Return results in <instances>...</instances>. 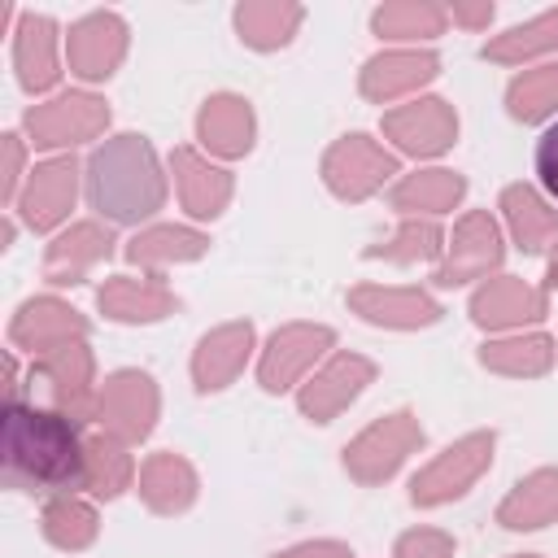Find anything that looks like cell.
<instances>
[{
    "instance_id": "cell-1",
    "label": "cell",
    "mask_w": 558,
    "mask_h": 558,
    "mask_svg": "<svg viewBox=\"0 0 558 558\" xmlns=\"http://www.w3.org/2000/svg\"><path fill=\"white\" fill-rule=\"evenodd\" d=\"M0 453L4 480L13 488H44L61 497L87 488V440L78 436V423L61 410L9 401L0 423Z\"/></svg>"
},
{
    "instance_id": "cell-2",
    "label": "cell",
    "mask_w": 558,
    "mask_h": 558,
    "mask_svg": "<svg viewBox=\"0 0 558 558\" xmlns=\"http://www.w3.org/2000/svg\"><path fill=\"white\" fill-rule=\"evenodd\" d=\"M87 201L113 222H140L161 209L166 179L144 135H113L87 161Z\"/></svg>"
},
{
    "instance_id": "cell-3",
    "label": "cell",
    "mask_w": 558,
    "mask_h": 558,
    "mask_svg": "<svg viewBox=\"0 0 558 558\" xmlns=\"http://www.w3.org/2000/svg\"><path fill=\"white\" fill-rule=\"evenodd\" d=\"M493 432H471L462 440H453L445 453H436L410 484V497L414 506H440V501H453L462 497L480 475L484 466L493 462Z\"/></svg>"
},
{
    "instance_id": "cell-4",
    "label": "cell",
    "mask_w": 558,
    "mask_h": 558,
    "mask_svg": "<svg viewBox=\"0 0 558 558\" xmlns=\"http://www.w3.org/2000/svg\"><path fill=\"white\" fill-rule=\"evenodd\" d=\"M423 445V427L414 414H388L379 423H371L357 440H349L344 449V466L357 484H384L401 462L405 453H414Z\"/></svg>"
},
{
    "instance_id": "cell-5",
    "label": "cell",
    "mask_w": 558,
    "mask_h": 558,
    "mask_svg": "<svg viewBox=\"0 0 558 558\" xmlns=\"http://www.w3.org/2000/svg\"><path fill=\"white\" fill-rule=\"evenodd\" d=\"M105 126H109V105L92 92H65L48 105L26 109V131L35 148L83 144V140H96Z\"/></svg>"
},
{
    "instance_id": "cell-6",
    "label": "cell",
    "mask_w": 558,
    "mask_h": 558,
    "mask_svg": "<svg viewBox=\"0 0 558 558\" xmlns=\"http://www.w3.org/2000/svg\"><path fill=\"white\" fill-rule=\"evenodd\" d=\"M153 418H157V384L144 371H118L105 379L96 397V423L109 436L135 445L153 432Z\"/></svg>"
},
{
    "instance_id": "cell-7",
    "label": "cell",
    "mask_w": 558,
    "mask_h": 558,
    "mask_svg": "<svg viewBox=\"0 0 558 558\" xmlns=\"http://www.w3.org/2000/svg\"><path fill=\"white\" fill-rule=\"evenodd\" d=\"M388 174H397V157L384 153L371 135H344L327 148L323 157V179L336 196L344 201H362L371 196Z\"/></svg>"
},
{
    "instance_id": "cell-8",
    "label": "cell",
    "mask_w": 558,
    "mask_h": 558,
    "mask_svg": "<svg viewBox=\"0 0 558 558\" xmlns=\"http://www.w3.org/2000/svg\"><path fill=\"white\" fill-rule=\"evenodd\" d=\"M497 262H501V231H497V222L484 209H471L453 227V244H449L445 262L436 266L432 283L436 288H453V283H466V279L488 275Z\"/></svg>"
},
{
    "instance_id": "cell-9",
    "label": "cell",
    "mask_w": 558,
    "mask_h": 558,
    "mask_svg": "<svg viewBox=\"0 0 558 558\" xmlns=\"http://www.w3.org/2000/svg\"><path fill=\"white\" fill-rule=\"evenodd\" d=\"M331 349V327H314V323H292V327H279L257 362V379L262 388L270 392H283L292 388L323 353Z\"/></svg>"
},
{
    "instance_id": "cell-10",
    "label": "cell",
    "mask_w": 558,
    "mask_h": 558,
    "mask_svg": "<svg viewBox=\"0 0 558 558\" xmlns=\"http://www.w3.org/2000/svg\"><path fill=\"white\" fill-rule=\"evenodd\" d=\"M31 375H39L57 401L61 414H70L74 423L83 418H96V397H92V353L83 340L74 344H61L44 357H35Z\"/></svg>"
},
{
    "instance_id": "cell-11",
    "label": "cell",
    "mask_w": 558,
    "mask_h": 558,
    "mask_svg": "<svg viewBox=\"0 0 558 558\" xmlns=\"http://www.w3.org/2000/svg\"><path fill=\"white\" fill-rule=\"evenodd\" d=\"M384 135L401 148V153H414V157H436L453 144L458 135V118L445 100L427 96V100H414V105H401L392 113H384Z\"/></svg>"
},
{
    "instance_id": "cell-12",
    "label": "cell",
    "mask_w": 558,
    "mask_h": 558,
    "mask_svg": "<svg viewBox=\"0 0 558 558\" xmlns=\"http://www.w3.org/2000/svg\"><path fill=\"white\" fill-rule=\"evenodd\" d=\"M74 192H78V161H74V157H52V161L35 166V170L26 174L22 196H17L22 222H26L31 231L57 227V222L70 214Z\"/></svg>"
},
{
    "instance_id": "cell-13",
    "label": "cell",
    "mask_w": 558,
    "mask_h": 558,
    "mask_svg": "<svg viewBox=\"0 0 558 558\" xmlns=\"http://www.w3.org/2000/svg\"><path fill=\"white\" fill-rule=\"evenodd\" d=\"M83 336H87V318H83L74 305L57 301V296H35V301H26V305L13 314V327H9V340H13L17 349H31L35 357H44V353H52V349H61V344H74V340H83Z\"/></svg>"
},
{
    "instance_id": "cell-14",
    "label": "cell",
    "mask_w": 558,
    "mask_h": 558,
    "mask_svg": "<svg viewBox=\"0 0 558 558\" xmlns=\"http://www.w3.org/2000/svg\"><path fill=\"white\" fill-rule=\"evenodd\" d=\"M122 57H126V26L118 13H92L74 22L65 35V61L78 78H109Z\"/></svg>"
},
{
    "instance_id": "cell-15",
    "label": "cell",
    "mask_w": 558,
    "mask_h": 558,
    "mask_svg": "<svg viewBox=\"0 0 558 558\" xmlns=\"http://www.w3.org/2000/svg\"><path fill=\"white\" fill-rule=\"evenodd\" d=\"M371 379H375V366H371L362 353H336V357L301 388V410H305L314 423H327V418H336Z\"/></svg>"
},
{
    "instance_id": "cell-16",
    "label": "cell",
    "mask_w": 558,
    "mask_h": 558,
    "mask_svg": "<svg viewBox=\"0 0 558 558\" xmlns=\"http://www.w3.org/2000/svg\"><path fill=\"white\" fill-rule=\"evenodd\" d=\"M549 296L545 288H532L523 279H488L471 296V318L480 327H523L545 314Z\"/></svg>"
},
{
    "instance_id": "cell-17",
    "label": "cell",
    "mask_w": 558,
    "mask_h": 558,
    "mask_svg": "<svg viewBox=\"0 0 558 558\" xmlns=\"http://www.w3.org/2000/svg\"><path fill=\"white\" fill-rule=\"evenodd\" d=\"M353 314H362L366 323H384V327H427L440 318V305L423 292V288H379V283H362L349 292Z\"/></svg>"
},
{
    "instance_id": "cell-18",
    "label": "cell",
    "mask_w": 558,
    "mask_h": 558,
    "mask_svg": "<svg viewBox=\"0 0 558 558\" xmlns=\"http://www.w3.org/2000/svg\"><path fill=\"white\" fill-rule=\"evenodd\" d=\"M248 349H253V327L248 323H227V327H214L196 353H192V379L201 392H214V388H227L244 362H248Z\"/></svg>"
},
{
    "instance_id": "cell-19",
    "label": "cell",
    "mask_w": 558,
    "mask_h": 558,
    "mask_svg": "<svg viewBox=\"0 0 558 558\" xmlns=\"http://www.w3.org/2000/svg\"><path fill=\"white\" fill-rule=\"evenodd\" d=\"M436 70H440V61L432 52H379V57L366 61L357 87H362L366 100L388 105V100L423 87L427 78H436Z\"/></svg>"
},
{
    "instance_id": "cell-20",
    "label": "cell",
    "mask_w": 558,
    "mask_h": 558,
    "mask_svg": "<svg viewBox=\"0 0 558 558\" xmlns=\"http://www.w3.org/2000/svg\"><path fill=\"white\" fill-rule=\"evenodd\" d=\"M170 170H174V183H179V201L192 218H214V214L227 209V201H231V174L227 170L209 166L192 148H174Z\"/></svg>"
},
{
    "instance_id": "cell-21",
    "label": "cell",
    "mask_w": 558,
    "mask_h": 558,
    "mask_svg": "<svg viewBox=\"0 0 558 558\" xmlns=\"http://www.w3.org/2000/svg\"><path fill=\"white\" fill-rule=\"evenodd\" d=\"M113 248V235L100 222H78L65 235H57L44 253V279L48 283H78L96 262H105Z\"/></svg>"
},
{
    "instance_id": "cell-22",
    "label": "cell",
    "mask_w": 558,
    "mask_h": 558,
    "mask_svg": "<svg viewBox=\"0 0 558 558\" xmlns=\"http://www.w3.org/2000/svg\"><path fill=\"white\" fill-rule=\"evenodd\" d=\"M96 301L118 323H157V318H166L174 310V292L157 275H148V279L113 275V279H105V288L96 292Z\"/></svg>"
},
{
    "instance_id": "cell-23",
    "label": "cell",
    "mask_w": 558,
    "mask_h": 558,
    "mask_svg": "<svg viewBox=\"0 0 558 558\" xmlns=\"http://www.w3.org/2000/svg\"><path fill=\"white\" fill-rule=\"evenodd\" d=\"M196 135L218 157L248 153V144H253V109H248V100H240V96H214V100H205L201 105V118H196Z\"/></svg>"
},
{
    "instance_id": "cell-24",
    "label": "cell",
    "mask_w": 558,
    "mask_h": 558,
    "mask_svg": "<svg viewBox=\"0 0 558 558\" xmlns=\"http://www.w3.org/2000/svg\"><path fill=\"white\" fill-rule=\"evenodd\" d=\"M13 65L22 74L26 92H48L61 70H57V26L48 17H22L17 39H13Z\"/></svg>"
},
{
    "instance_id": "cell-25",
    "label": "cell",
    "mask_w": 558,
    "mask_h": 558,
    "mask_svg": "<svg viewBox=\"0 0 558 558\" xmlns=\"http://www.w3.org/2000/svg\"><path fill=\"white\" fill-rule=\"evenodd\" d=\"M140 497L157 510V514H179L192 506L196 497V471L179 458V453H153L140 466Z\"/></svg>"
},
{
    "instance_id": "cell-26",
    "label": "cell",
    "mask_w": 558,
    "mask_h": 558,
    "mask_svg": "<svg viewBox=\"0 0 558 558\" xmlns=\"http://www.w3.org/2000/svg\"><path fill=\"white\" fill-rule=\"evenodd\" d=\"M558 519V471H532L523 484L510 488V497L497 506V523L510 532L545 527Z\"/></svg>"
},
{
    "instance_id": "cell-27",
    "label": "cell",
    "mask_w": 558,
    "mask_h": 558,
    "mask_svg": "<svg viewBox=\"0 0 558 558\" xmlns=\"http://www.w3.org/2000/svg\"><path fill=\"white\" fill-rule=\"evenodd\" d=\"M501 209H506L510 235L523 253H541L545 244L558 240V209H549L527 183H510L501 192Z\"/></svg>"
},
{
    "instance_id": "cell-28",
    "label": "cell",
    "mask_w": 558,
    "mask_h": 558,
    "mask_svg": "<svg viewBox=\"0 0 558 558\" xmlns=\"http://www.w3.org/2000/svg\"><path fill=\"white\" fill-rule=\"evenodd\" d=\"M209 248V240L192 227H148L126 244V262L144 266V270H166L174 262H192Z\"/></svg>"
},
{
    "instance_id": "cell-29",
    "label": "cell",
    "mask_w": 558,
    "mask_h": 558,
    "mask_svg": "<svg viewBox=\"0 0 558 558\" xmlns=\"http://www.w3.org/2000/svg\"><path fill=\"white\" fill-rule=\"evenodd\" d=\"M466 192V179L453 174V170H418V174H405L397 187H392V209L401 214H445L462 201Z\"/></svg>"
},
{
    "instance_id": "cell-30",
    "label": "cell",
    "mask_w": 558,
    "mask_h": 558,
    "mask_svg": "<svg viewBox=\"0 0 558 558\" xmlns=\"http://www.w3.org/2000/svg\"><path fill=\"white\" fill-rule=\"evenodd\" d=\"M480 362L497 375H545L554 366V340L532 331V336H510V340H493L480 349Z\"/></svg>"
},
{
    "instance_id": "cell-31",
    "label": "cell",
    "mask_w": 558,
    "mask_h": 558,
    "mask_svg": "<svg viewBox=\"0 0 558 558\" xmlns=\"http://www.w3.org/2000/svg\"><path fill=\"white\" fill-rule=\"evenodd\" d=\"M296 26H301V9L296 4L262 0V4H240L235 9V31L253 48H279V44L292 39Z\"/></svg>"
},
{
    "instance_id": "cell-32",
    "label": "cell",
    "mask_w": 558,
    "mask_h": 558,
    "mask_svg": "<svg viewBox=\"0 0 558 558\" xmlns=\"http://www.w3.org/2000/svg\"><path fill=\"white\" fill-rule=\"evenodd\" d=\"M549 48H558V9H549V13H541V17L523 22V26H514V31L497 35V39H488V44H484V57H488V61H501V65H519V61L541 57V52H549Z\"/></svg>"
},
{
    "instance_id": "cell-33",
    "label": "cell",
    "mask_w": 558,
    "mask_h": 558,
    "mask_svg": "<svg viewBox=\"0 0 558 558\" xmlns=\"http://www.w3.org/2000/svg\"><path fill=\"white\" fill-rule=\"evenodd\" d=\"M135 475V462L126 453V440L100 432L87 440V488L96 497H118Z\"/></svg>"
},
{
    "instance_id": "cell-34",
    "label": "cell",
    "mask_w": 558,
    "mask_h": 558,
    "mask_svg": "<svg viewBox=\"0 0 558 558\" xmlns=\"http://www.w3.org/2000/svg\"><path fill=\"white\" fill-rule=\"evenodd\" d=\"M445 9L427 4V0H401V4H384L375 9V31L388 39H432L445 31Z\"/></svg>"
},
{
    "instance_id": "cell-35",
    "label": "cell",
    "mask_w": 558,
    "mask_h": 558,
    "mask_svg": "<svg viewBox=\"0 0 558 558\" xmlns=\"http://www.w3.org/2000/svg\"><path fill=\"white\" fill-rule=\"evenodd\" d=\"M44 536L57 549H83L96 541V510L78 497H52L44 506Z\"/></svg>"
},
{
    "instance_id": "cell-36",
    "label": "cell",
    "mask_w": 558,
    "mask_h": 558,
    "mask_svg": "<svg viewBox=\"0 0 558 558\" xmlns=\"http://www.w3.org/2000/svg\"><path fill=\"white\" fill-rule=\"evenodd\" d=\"M506 105L519 122H536L545 113L558 109V65H536V70H523L510 92H506Z\"/></svg>"
},
{
    "instance_id": "cell-37",
    "label": "cell",
    "mask_w": 558,
    "mask_h": 558,
    "mask_svg": "<svg viewBox=\"0 0 558 558\" xmlns=\"http://www.w3.org/2000/svg\"><path fill=\"white\" fill-rule=\"evenodd\" d=\"M445 244H440V227L432 222V218H405L401 227H397V235L388 240V244H375V248H366V257L375 262V257H384V262H427V257H436Z\"/></svg>"
},
{
    "instance_id": "cell-38",
    "label": "cell",
    "mask_w": 558,
    "mask_h": 558,
    "mask_svg": "<svg viewBox=\"0 0 558 558\" xmlns=\"http://www.w3.org/2000/svg\"><path fill=\"white\" fill-rule=\"evenodd\" d=\"M392 558H453V541L436 527H414L397 541Z\"/></svg>"
},
{
    "instance_id": "cell-39",
    "label": "cell",
    "mask_w": 558,
    "mask_h": 558,
    "mask_svg": "<svg viewBox=\"0 0 558 558\" xmlns=\"http://www.w3.org/2000/svg\"><path fill=\"white\" fill-rule=\"evenodd\" d=\"M536 174H541V183L549 187V196L558 201V122L541 135V144H536Z\"/></svg>"
},
{
    "instance_id": "cell-40",
    "label": "cell",
    "mask_w": 558,
    "mask_h": 558,
    "mask_svg": "<svg viewBox=\"0 0 558 558\" xmlns=\"http://www.w3.org/2000/svg\"><path fill=\"white\" fill-rule=\"evenodd\" d=\"M17 179H22V140L4 135V201L17 205Z\"/></svg>"
},
{
    "instance_id": "cell-41",
    "label": "cell",
    "mask_w": 558,
    "mask_h": 558,
    "mask_svg": "<svg viewBox=\"0 0 558 558\" xmlns=\"http://www.w3.org/2000/svg\"><path fill=\"white\" fill-rule=\"evenodd\" d=\"M275 558H353V554H349V545H340V541H305V545L283 549V554H275Z\"/></svg>"
},
{
    "instance_id": "cell-42",
    "label": "cell",
    "mask_w": 558,
    "mask_h": 558,
    "mask_svg": "<svg viewBox=\"0 0 558 558\" xmlns=\"http://www.w3.org/2000/svg\"><path fill=\"white\" fill-rule=\"evenodd\" d=\"M449 13H453V22H462V26H488L493 4H453Z\"/></svg>"
},
{
    "instance_id": "cell-43",
    "label": "cell",
    "mask_w": 558,
    "mask_h": 558,
    "mask_svg": "<svg viewBox=\"0 0 558 558\" xmlns=\"http://www.w3.org/2000/svg\"><path fill=\"white\" fill-rule=\"evenodd\" d=\"M549 283L558 288V248H554V257H549Z\"/></svg>"
},
{
    "instance_id": "cell-44",
    "label": "cell",
    "mask_w": 558,
    "mask_h": 558,
    "mask_svg": "<svg viewBox=\"0 0 558 558\" xmlns=\"http://www.w3.org/2000/svg\"><path fill=\"white\" fill-rule=\"evenodd\" d=\"M514 558H541V554H514Z\"/></svg>"
}]
</instances>
